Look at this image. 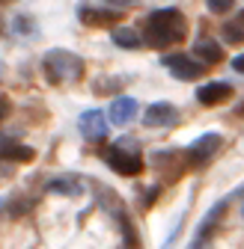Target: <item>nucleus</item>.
<instances>
[{
  "label": "nucleus",
  "instance_id": "6ab92c4d",
  "mask_svg": "<svg viewBox=\"0 0 244 249\" xmlns=\"http://www.w3.org/2000/svg\"><path fill=\"white\" fill-rule=\"evenodd\" d=\"M110 6H131V3H140V0H104Z\"/></svg>",
  "mask_w": 244,
  "mask_h": 249
},
{
  "label": "nucleus",
  "instance_id": "9b49d317",
  "mask_svg": "<svg viewBox=\"0 0 244 249\" xmlns=\"http://www.w3.org/2000/svg\"><path fill=\"white\" fill-rule=\"evenodd\" d=\"M194 53H200L205 62H221V45L215 42V39H200L197 45H194Z\"/></svg>",
  "mask_w": 244,
  "mask_h": 249
},
{
  "label": "nucleus",
  "instance_id": "f8f14e48",
  "mask_svg": "<svg viewBox=\"0 0 244 249\" xmlns=\"http://www.w3.org/2000/svg\"><path fill=\"white\" fill-rule=\"evenodd\" d=\"M81 21H86V24H113L116 15L107 12V9H89V6H81Z\"/></svg>",
  "mask_w": 244,
  "mask_h": 249
},
{
  "label": "nucleus",
  "instance_id": "7ed1b4c3",
  "mask_svg": "<svg viewBox=\"0 0 244 249\" xmlns=\"http://www.w3.org/2000/svg\"><path fill=\"white\" fill-rule=\"evenodd\" d=\"M107 163H110V169H116V172H122V175H137V172L143 169L140 154L122 148V142H116V145L107 151Z\"/></svg>",
  "mask_w": 244,
  "mask_h": 249
},
{
  "label": "nucleus",
  "instance_id": "39448f33",
  "mask_svg": "<svg viewBox=\"0 0 244 249\" xmlns=\"http://www.w3.org/2000/svg\"><path fill=\"white\" fill-rule=\"evenodd\" d=\"M78 128H81V134H83L89 142H99V140L107 137V119H104L102 110H86V113L78 119Z\"/></svg>",
  "mask_w": 244,
  "mask_h": 249
},
{
  "label": "nucleus",
  "instance_id": "6e6552de",
  "mask_svg": "<svg viewBox=\"0 0 244 249\" xmlns=\"http://www.w3.org/2000/svg\"><path fill=\"white\" fill-rule=\"evenodd\" d=\"M218 145H221V134H203V137L191 145V151H188L191 163H205L211 154L218 151Z\"/></svg>",
  "mask_w": 244,
  "mask_h": 249
},
{
  "label": "nucleus",
  "instance_id": "a211bd4d",
  "mask_svg": "<svg viewBox=\"0 0 244 249\" xmlns=\"http://www.w3.org/2000/svg\"><path fill=\"white\" fill-rule=\"evenodd\" d=\"M232 69H235L238 74H244V53H238V56L232 59Z\"/></svg>",
  "mask_w": 244,
  "mask_h": 249
},
{
  "label": "nucleus",
  "instance_id": "2eb2a0df",
  "mask_svg": "<svg viewBox=\"0 0 244 249\" xmlns=\"http://www.w3.org/2000/svg\"><path fill=\"white\" fill-rule=\"evenodd\" d=\"M205 3H208V12H226L235 0H205Z\"/></svg>",
  "mask_w": 244,
  "mask_h": 249
},
{
  "label": "nucleus",
  "instance_id": "aec40b11",
  "mask_svg": "<svg viewBox=\"0 0 244 249\" xmlns=\"http://www.w3.org/2000/svg\"><path fill=\"white\" fill-rule=\"evenodd\" d=\"M241 216H244V205H241Z\"/></svg>",
  "mask_w": 244,
  "mask_h": 249
},
{
  "label": "nucleus",
  "instance_id": "f3484780",
  "mask_svg": "<svg viewBox=\"0 0 244 249\" xmlns=\"http://www.w3.org/2000/svg\"><path fill=\"white\" fill-rule=\"evenodd\" d=\"M48 190H63V193H72V190H75V184H72V181H51V184H48Z\"/></svg>",
  "mask_w": 244,
  "mask_h": 249
},
{
  "label": "nucleus",
  "instance_id": "f03ea898",
  "mask_svg": "<svg viewBox=\"0 0 244 249\" xmlns=\"http://www.w3.org/2000/svg\"><path fill=\"white\" fill-rule=\"evenodd\" d=\"M45 74L51 83H60V80H75L83 74V62L69 53V51H51L45 56Z\"/></svg>",
  "mask_w": 244,
  "mask_h": 249
},
{
  "label": "nucleus",
  "instance_id": "1a4fd4ad",
  "mask_svg": "<svg viewBox=\"0 0 244 249\" xmlns=\"http://www.w3.org/2000/svg\"><path fill=\"white\" fill-rule=\"evenodd\" d=\"M137 116V101L128 98V95H116L113 104H110V119L116 124H128L131 119Z\"/></svg>",
  "mask_w": 244,
  "mask_h": 249
},
{
  "label": "nucleus",
  "instance_id": "9d476101",
  "mask_svg": "<svg viewBox=\"0 0 244 249\" xmlns=\"http://www.w3.org/2000/svg\"><path fill=\"white\" fill-rule=\"evenodd\" d=\"M110 39H113V45H119V48H140V45H143L140 33H137V30H131V27H116L113 33H110Z\"/></svg>",
  "mask_w": 244,
  "mask_h": 249
},
{
  "label": "nucleus",
  "instance_id": "dca6fc26",
  "mask_svg": "<svg viewBox=\"0 0 244 249\" xmlns=\"http://www.w3.org/2000/svg\"><path fill=\"white\" fill-rule=\"evenodd\" d=\"M15 27H18V33L33 36V21H30V18H15Z\"/></svg>",
  "mask_w": 244,
  "mask_h": 249
},
{
  "label": "nucleus",
  "instance_id": "f257e3e1",
  "mask_svg": "<svg viewBox=\"0 0 244 249\" xmlns=\"http://www.w3.org/2000/svg\"><path fill=\"white\" fill-rule=\"evenodd\" d=\"M185 18L176 9H158L152 12L149 21H146V42L155 45V48H167V45H176L185 39Z\"/></svg>",
  "mask_w": 244,
  "mask_h": 249
},
{
  "label": "nucleus",
  "instance_id": "0eeeda50",
  "mask_svg": "<svg viewBox=\"0 0 244 249\" xmlns=\"http://www.w3.org/2000/svg\"><path fill=\"white\" fill-rule=\"evenodd\" d=\"M176 119H179V113H176V107L167 104V101L152 104V107L146 110V116H143V122L149 124V128H164V124H173Z\"/></svg>",
  "mask_w": 244,
  "mask_h": 249
},
{
  "label": "nucleus",
  "instance_id": "4468645a",
  "mask_svg": "<svg viewBox=\"0 0 244 249\" xmlns=\"http://www.w3.org/2000/svg\"><path fill=\"white\" fill-rule=\"evenodd\" d=\"M224 39H226V42H235V45L244 42V24H238V21H235V24H226V27H224Z\"/></svg>",
  "mask_w": 244,
  "mask_h": 249
},
{
  "label": "nucleus",
  "instance_id": "423d86ee",
  "mask_svg": "<svg viewBox=\"0 0 244 249\" xmlns=\"http://www.w3.org/2000/svg\"><path fill=\"white\" fill-rule=\"evenodd\" d=\"M232 98V86L229 83H205L197 89V101L205 104V107H215V104H224Z\"/></svg>",
  "mask_w": 244,
  "mask_h": 249
},
{
  "label": "nucleus",
  "instance_id": "ddd939ff",
  "mask_svg": "<svg viewBox=\"0 0 244 249\" xmlns=\"http://www.w3.org/2000/svg\"><path fill=\"white\" fill-rule=\"evenodd\" d=\"M3 158H6V160H21V163H24V160H33L36 151L30 148V145H9V142H6V145H3Z\"/></svg>",
  "mask_w": 244,
  "mask_h": 249
},
{
  "label": "nucleus",
  "instance_id": "20e7f679",
  "mask_svg": "<svg viewBox=\"0 0 244 249\" xmlns=\"http://www.w3.org/2000/svg\"><path fill=\"white\" fill-rule=\"evenodd\" d=\"M161 62L173 71V77H179V80H197L203 74V66L194 62L188 53H164Z\"/></svg>",
  "mask_w": 244,
  "mask_h": 249
}]
</instances>
